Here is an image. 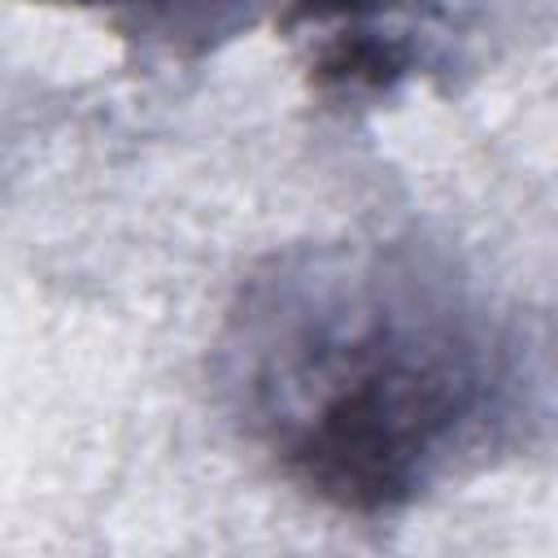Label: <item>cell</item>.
Wrapping results in <instances>:
<instances>
[{
    "label": "cell",
    "mask_w": 558,
    "mask_h": 558,
    "mask_svg": "<svg viewBox=\"0 0 558 558\" xmlns=\"http://www.w3.org/2000/svg\"><path fill=\"white\" fill-rule=\"evenodd\" d=\"M218 388L305 497L392 514L501 432L510 349L449 262L397 240L296 244L235 292Z\"/></svg>",
    "instance_id": "6da1fadb"
},
{
    "label": "cell",
    "mask_w": 558,
    "mask_h": 558,
    "mask_svg": "<svg viewBox=\"0 0 558 558\" xmlns=\"http://www.w3.org/2000/svg\"><path fill=\"white\" fill-rule=\"evenodd\" d=\"M96 13L109 31L144 52L205 57L262 26L279 35H318V70L344 83H388L405 70V52L384 31L401 0H52Z\"/></svg>",
    "instance_id": "7a4b0ae2"
}]
</instances>
